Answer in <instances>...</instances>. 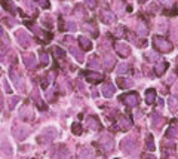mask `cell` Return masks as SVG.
<instances>
[{
    "instance_id": "54",
    "label": "cell",
    "mask_w": 178,
    "mask_h": 159,
    "mask_svg": "<svg viewBox=\"0 0 178 159\" xmlns=\"http://www.w3.org/2000/svg\"><path fill=\"white\" fill-rule=\"evenodd\" d=\"M174 91H177V92H178V83H177V85L174 86Z\"/></svg>"
},
{
    "instance_id": "1",
    "label": "cell",
    "mask_w": 178,
    "mask_h": 159,
    "mask_svg": "<svg viewBox=\"0 0 178 159\" xmlns=\"http://www.w3.org/2000/svg\"><path fill=\"white\" fill-rule=\"evenodd\" d=\"M57 135H58V131L54 126H48V128H44L40 132V135H39V143L40 144H48V143L54 141V138H57Z\"/></svg>"
},
{
    "instance_id": "3",
    "label": "cell",
    "mask_w": 178,
    "mask_h": 159,
    "mask_svg": "<svg viewBox=\"0 0 178 159\" xmlns=\"http://www.w3.org/2000/svg\"><path fill=\"white\" fill-rule=\"evenodd\" d=\"M153 45L156 49H159L160 52H169L172 49V43H169L166 39L160 37V36H154L153 37Z\"/></svg>"
},
{
    "instance_id": "26",
    "label": "cell",
    "mask_w": 178,
    "mask_h": 159,
    "mask_svg": "<svg viewBox=\"0 0 178 159\" xmlns=\"http://www.w3.org/2000/svg\"><path fill=\"white\" fill-rule=\"evenodd\" d=\"M129 72V65L128 64H119V67H117V69H116V73L117 75H126Z\"/></svg>"
},
{
    "instance_id": "50",
    "label": "cell",
    "mask_w": 178,
    "mask_h": 159,
    "mask_svg": "<svg viewBox=\"0 0 178 159\" xmlns=\"http://www.w3.org/2000/svg\"><path fill=\"white\" fill-rule=\"evenodd\" d=\"M160 3H163L165 6H172V0H160Z\"/></svg>"
},
{
    "instance_id": "40",
    "label": "cell",
    "mask_w": 178,
    "mask_h": 159,
    "mask_svg": "<svg viewBox=\"0 0 178 159\" xmlns=\"http://www.w3.org/2000/svg\"><path fill=\"white\" fill-rule=\"evenodd\" d=\"M3 89L6 91L8 94H11V92H12V89H11V85L8 83V80H6V79H3Z\"/></svg>"
},
{
    "instance_id": "9",
    "label": "cell",
    "mask_w": 178,
    "mask_h": 159,
    "mask_svg": "<svg viewBox=\"0 0 178 159\" xmlns=\"http://www.w3.org/2000/svg\"><path fill=\"white\" fill-rule=\"evenodd\" d=\"M19 118L22 119V121H31L33 119V110H31V107L30 106H22L21 109H19Z\"/></svg>"
},
{
    "instance_id": "44",
    "label": "cell",
    "mask_w": 178,
    "mask_h": 159,
    "mask_svg": "<svg viewBox=\"0 0 178 159\" xmlns=\"http://www.w3.org/2000/svg\"><path fill=\"white\" fill-rule=\"evenodd\" d=\"M67 28L71 30V31H74V30H76V24H74L73 21H69V22H67Z\"/></svg>"
},
{
    "instance_id": "22",
    "label": "cell",
    "mask_w": 178,
    "mask_h": 159,
    "mask_svg": "<svg viewBox=\"0 0 178 159\" xmlns=\"http://www.w3.org/2000/svg\"><path fill=\"white\" fill-rule=\"evenodd\" d=\"M119 126L122 128V129H129L131 128V121L128 119V116H120L119 118Z\"/></svg>"
},
{
    "instance_id": "8",
    "label": "cell",
    "mask_w": 178,
    "mask_h": 159,
    "mask_svg": "<svg viewBox=\"0 0 178 159\" xmlns=\"http://www.w3.org/2000/svg\"><path fill=\"white\" fill-rule=\"evenodd\" d=\"M114 49H116V52H117L120 57H123V58H126V57H129V55H131V48L128 46V43L119 42V43H116Z\"/></svg>"
},
{
    "instance_id": "20",
    "label": "cell",
    "mask_w": 178,
    "mask_h": 159,
    "mask_svg": "<svg viewBox=\"0 0 178 159\" xmlns=\"http://www.w3.org/2000/svg\"><path fill=\"white\" fill-rule=\"evenodd\" d=\"M95 153L92 150V147H83L80 152H79V158H92Z\"/></svg>"
},
{
    "instance_id": "37",
    "label": "cell",
    "mask_w": 178,
    "mask_h": 159,
    "mask_svg": "<svg viewBox=\"0 0 178 159\" xmlns=\"http://www.w3.org/2000/svg\"><path fill=\"white\" fill-rule=\"evenodd\" d=\"M71 131H73V134H82V126H80V124H73Z\"/></svg>"
},
{
    "instance_id": "48",
    "label": "cell",
    "mask_w": 178,
    "mask_h": 159,
    "mask_svg": "<svg viewBox=\"0 0 178 159\" xmlns=\"http://www.w3.org/2000/svg\"><path fill=\"white\" fill-rule=\"evenodd\" d=\"M54 51H55V52L58 54V57H64V54H65V52H64L62 49H59L58 46H55V48H54Z\"/></svg>"
},
{
    "instance_id": "27",
    "label": "cell",
    "mask_w": 178,
    "mask_h": 159,
    "mask_svg": "<svg viewBox=\"0 0 178 159\" xmlns=\"http://www.w3.org/2000/svg\"><path fill=\"white\" fill-rule=\"evenodd\" d=\"M137 33H138L140 36H144V34L147 33V27L143 24V22H138V24H137Z\"/></svg>"
},
{
    "instance_id": "32",
    "label": "cell",
    "mask_w": 178,
    "mask_h": 159,
    "mask_svg": "<svg viewBox=\"0 0 178 159\" xmlns=\"http://www.w3.org/2000/svg\"><path fill=\"white\" fill-rule=\"evenodd\" d=\"M89 67H92V69H98L100 67V62H98L97 57H91V60H89Z\"/></svg>"
},
{
    "instance_id": "21",
    "label": "cell",
    "mask_w": 178,
    "mask_h": 159,
    "mask_svg": "<svg viewBox=\"0 0 178 159\" xmlns=\"http://www.w3.org/2000/svg\"><path fill=\"white\" fill-rule=\"evenodd\" d=\"M166 67H168L166 62H158V64H156V67H154L156 75H158V76H162V75L166 72Z\"/></svg>"
},
{
    "instance_id": "11",
    "label": "cell",
    "mask_w": 178,
    "mask_h": 159,
    "mask_svg": "<svg viewBox=\"0 0 178 159\" xmlns=\"http://www.w3.org/2000/svg\"><path fill=\"white\" fill-rule=\"evenodd\" d=\"M100 143L102 144V147H104L107 152H111V150H113V147H114V141H113V138L108 137V135H102L101 140H100Z\"/></svg>"
},
{
    "instance_id": "39",
    "label": "cell",
    "mask_w": 178,
    "mask_h": 159,
    "mask_svg": "<svg viewBox=\"0 0 178 159\" xmlns=\"http://www.w3.org/2000/svg\"><path fill=\"white\" fill-rule=\"evenodd\" d=\"M37 3H39V6L43 8V9H48V8H49V0H37Z\"/></svg>"
},
{
    "instance_id": "18",
    "label": "cell",
    "mask_w": 178,
    "mask_h": 159,
    "mask_svg": "<svg viewBox=\"0 0 178 159\" xmlns=\"http://www.w3.org/2000/svg\"><path fill=\"white\" fill-rule=\"evenodd\" d=\"M86 125L91 128V129H94V131H97V129L100 128V122H98L95 118H92V116L86 118Z\"/></svg>"
},
{
    "instance_id": "17",
    "label": "cell",
    "mask_w": 178,
    "mask_h": 159,
    "mask_svg": "<svg viewBox=\"0 0 178 159\" xmlns=\"http://www.w3.org/2000/svg\"><path fill=\"white\" fill-rule=\"evenodd\" d=\"M79 42H80V46H82L85 51H89V49H92V42L89 40L88 37H85V36H80V37H79Z\"/></svg>"
},
{
    "instance_id": "49",
    "label": "cell",
    "mask_w": 178,
    "mask_h": 159,
    "mask_svg": "<svg viewBox=\"0 0 178 159\" xmlns=\"http://www.w3.org/2000/svg\"><path fill=\"white\" fill-rule=\"evenodd\" d=\"M37 103H39V109H42V110H46V109H48V106H46V104H44L43 101H40V100H39Z\"/></svg>"
},
{
    "instance_id": "53",
    "label": "cell",
    "mask_w": 178,
    "mask_h": 159,
    "mask_svg": "<svg viewBox=\"0 0 178 159\" xmlns=\"http://www.w3.org/2000/svg\"><path fill=\"white\" fill-rule=\"evenodd\" d=\"M3 109V98H2V94H0V110Z\"/></svg>"
},
{
    "instance_id": "7",
    "label": "cell",
    "mask_w": 178,
    "mask_h": 159,
    "mask_svg": "<svg viewBox=\"0 0 178 159\" xmlns=\"http://www.w3.org/2000/svg\"><path fill=\"white\" fill-rule=\"evenodd\" d=\"M51 155L55 158H67V156H70V152L64 144H58V146H54Z\"/></svg>"
},
{
    "instance_id": "29",
    "label": "cell",
    "mask_w": 178,
    "mask_h": 159,
    "mask_svg": "<svg viewBox=\"0 0 178 159\" xmlns=\"http://www.w3.org/2000/svg\"><path fill=\"white\" fill-rule=\"evenodd\" d=\"M146 144L148 147V150H154V143H153V135L148 134L147 135V138H146Z\"/></svg>"
},
{
    "instance_id": "12",
    "label": "cell",
    "mask_w": 178,
    "mask_h": 159,
    "mask_svg": "<svg viewBox=\"0 0 178 159\" xmlns=\"http://www.w3.org/2000/svg\"><path fill=\"white\" fill-rule=\"evenodd\" d=\"M85 76H86V79L91 83H98V82L102 80V75L98 73V72H86Z\"/></svg>"
},
{
    "instance_id": "46",
    "label": "cell",
    "mask_w": 178,
    "mask_h": 159,
    "mask_svg": "<svg viewBox=\"0 0 178 159\" xmlns=\"http://www.w3.org/2000/svg\"><path fill=\"white\" fill-rule=\"evenodd\" d=\"M147 58H148V60H158L159 57L156 55L154 52H151V51H150V52H147Z\"/></svg>"
},
{
    "instance_id": "30",
    "label": "cell",
    "mask_w": 178,
    "mask_h": 159,
    "mask_svg": "<svg viewBox=\"0 0 178 159\" xmlns=\"http://www.w3.org/2000/svg\"><path fill=\"white\" fill-rule=\"evenodd\" d=\"M168 103H169V107H171V110H174V109H177V104H178V98H177L175 95H174V97H169Z\"/></svg>"
},
{
    "instance_id": "38",
    "label": "cell",
    "mask_w": 178,
    "mask_h": 159,
    "mask_svg": "<svg viewBox=\"0 0 178 159\" xmlns=\"http://www.w3.org/2000/svg\"><path fill=\"white\" fill-rule=\"evenodd\" d=\"M19 101V98L18 97H12L8 103H9V109H15V106H16V103Z\"/></svg>"
},
{
    "instance_id": "10",
    "label": "cell",
    "mask_w": 178,
    "mask_h": 159,
    "mask_svg": "<svg viewBox=\"0 0 178 159\" xmlns=\"http://www.w3.org/2000/svg\"><path fill=\"white\" fill-rule=\"evenodd\" d=\"M122 100L129 106V107H134V106H138V95L137 94H134V92H131V94H126V95H122Z\"/></svg>"
},
{
    "instance_id": "19",
    "label": "cell",
    "mask_w": 178,
    "mask_h": 159,
    "mask_svg": "<svg viewBox=\"0 0 178 159\" xmlns=\"http://www.w3.org/2000/svg\"><path fill=\"white\" fill-rule=\"evenodd\" d=\"M70 52L73 54V57H74L79 62L83 61V54H82V51H80L77 46H70Z\"/></svg>"
},
{
    "instance_id": "43",
    "label": "cell",
    "mask_w": 178,
    "mask_h": 159,
    "mask_svg": "<svg viewBox=\"0 0 178 159\" xmlns=\"http://www.w3.org/2000/svg\"><path fill=\"white\" fill-rule=\"evenodd\" d=\"M0 37H2L6 43H9V39H8V36L5 34V31H3V28H2V26H0Z\"/></svg>"
},
{
    "instance_id": "24",
    "label": "cell",
    "mask_w": 178,
    "mask_h": 159,
    "mask_svg": "<svg viewBox=\"0 0 178 159\" xmlns=\"http://www.w3.org/2000/svg\"><path fill=\"white\" fill-rule=\"evenodd\" d=\"M0 3H2V5L5 6V9H8L11 13H15V12H16V11H15L13 3H12V2H9V0H0Z\"/></svg>"
},
{
    "instance_id": "28",
    "label": "cell",
    "mask_w": 178,
    "mask_h": 159,
    "mask_svg": "<svg viewBox=\"0 0 178 159\" xmlns=\"http://www.w3.org/2000/svg\"><path fill=\"white\" fill-rule=\"evenodd\" d=\"M33 30H34V31H36L40 37H43V39H49V37H51V34H46V33H44L40 27H36V26H34V27H33Z\"/></svg>"
},
{
    "instance_id": "15",
    "label": "cell",
    "mask_w": 178,
    "mask_h": 159,
    "mask_svg": "<svg viewBox=\"0 0 178 159\" xmlns=\"http://www.w3.org/2000/svg\"><path fill=\"white\" fill-rule=\"evenodd\" d=\"M24 64L28 67V69H34L36 67V64H37V60H36V57L33 55V54H27V55H24Z\"/></svg>"
},
{
    "instance_id": "45",
    "label": "cell",
    "mask_w": 178,
    "mask_h": 159,
    "mask_svg": "<svg viewBox=\"0 0 178 159\" xmlns=\"http://www.w3.org/2000/svg\"><path fill=\"white\" fill-rule=\"evenodd\" d=\"M85 3H86L89 8H91V9H92V8H95V5H97L95 0H85Z\"/></svg>"
},
{
    "instance_id": "36",
    "label": "cell",
    "mask_w": 178,
    "mask_h": 159,
    "mask_svg": "<svg viewBox=\"0 0 178 159\" xmlns=\"http://www.w3.org/2000/svg\"><path fill=\"white\" fill-rule=\"evenodd\" d=\"M113 36L117 37V39L122 37V36H123V27H116V30L113 31Z\"/></svg>"
},
{
    "instance_id": "47",
    "label": "cell",
    "mask_w": 178,
    "mask_h": 159,
    "mask_svg": "<svg viewBox=\"0 0 178 159\" xmlns=\"http://www.w3.org/2000/svg\"><path fill=\"white\" fill-rule=\"evenodd\" d=\"M159 30L163 33V31H166V21H162V24L159 22Z\"/></svg>"
},
{
    "instance_id": "14",
    "label": "cell",
    "mask_w": 178,
    "mask_h": 159,
    "mask_svg": "<svg viewBox=\"0 0 178 159\" xmlns=\"http://www.w3.org/2000/svg\"><path fill=\"white\" fill-rule=\"evenodd\" d=\"M101 19L105 24H111V22H114V13L110 12L108 9H102L101 11Z\"/></svg>"
},
{
    "instance_id": "4",
    "label": "cell",
    "mask_w": 178,
    "mask_h": 159,
    "mask_svg": "<svg viewBox=\"0 0 178 159\" xmlns=\"http://www.w3.org/2000/svg\"><path fill=\"white\" fill-rule=\"evenodd\" d=\"M15 37H16L18 43L21 45L22 48H28L31 45V37L24 28H18V31L15 33Z\"/></svg>"
},
{
    "instance_id": "42",
    "label": "cell",
    "mask_w": 178,
    "mask_h": 159,
    "mask_svg": "<svg viewBox=\"0 0 178 159\" xmlns=\"http://www.w3.org/2000/svg\"><path fill=\"white\" fill-rule=\"evenodd\" d=\"M175 134H177V129H175V126H171L169 129H168V137H171V135H172V137H175Z\"/></svg>"
},
{
    "instance_id": "23",
    "label": "cell",
    "mask_w": 178,
    "mask_h": 159,
    "mask_svg": "<svg viewBox=\"0 0 178 159\" xmlns=\"http://www.w3.org/2000/svg\"><path fill=\"white\" fill-rule=\"evenodd\" d=\"M156 101V92H154V89H148L147 92H146V103L147 104H153Z\"/></svg>"
},
{
    "instance_id": "41",
    "label": "cell",
    "mask_w": 178,
    "mask_h": 159,
    "mask_svg": "<svg viewBox=\"0 0 178 159\" xmlns=\"http://www.w3.org/2000/svg\"><path fill=\"white\" fill-rule=\"evenodd\" d=\"M83 28H85V30H91V31H92V34H94V36H97V31H95V28H94L91 24H85V26H83Z\"/></svg>"
},
{
    "instance_id": "55",
    "label": "cell",
    "mask_w": 178,
    "mask_h": 159,
    "mask_svg": "<svg viewBox=\"0 0 178 159\" xmlns=\"http://www.w3.org/2000/svg\"><path fill=\"white\" fill-rule=\"evenodd\" d=\"M138 2H140V3H144V2H147V0H138Z\"/></svg>"
},
{
    "instance_id": "35",
    "label": "cell",
    "mask_w": 178,
    "mask_h": 159,
    "mask_svg": "<svg viewBox=\"0 0 178 159\" xmlns=\"http://www.w3.org/2000/svg\"><path fill=\"white\" fill-rule=\"evenodd\" d=\"M74 13H76V16H79V18H83V15H85V11H83V8H82V6H76V9H74Z\"/></svg>"
},
{
    "instance_id": "34",
    "label": "cell",
    "mask_w": 178,
    "mask_h": 159,
    "mask_svg": "<svg viewBox=\"0 0 178 159\" xmlns=\"http://www.w3.org/2000/svg\"><path fill=\"white\" fill-rule=\"evenodd\" d=\"M40 62H42V65H48L49 64V55L48 54H42L40 55Z\"/></svg>"
},
{
    "instance_id": "5",
    "label": "cell",
    "mask_w": 178,
    "mask_h": 159,
    "mask_svg": "<svg viewBox=\"0 0 178 159\" xmlns=\"http://www.w3.org/2000/svg\"><path fill=\"white\" fill-rule=\"evenodd\" d=\"M31 132V129L28 126H13L12 129V134L16 137V140H24L27 138V135Z\"/></svg>"
},
{
    "instance_id": "51",
    "label": "cell",
    "mask_w": 178,
    "mask_h": 159,
    "mask_svg": "<svg viewBox=\"0 0 178 159\" xmlns=\"http://www.w3.org/2000/svg\"><path fill=\"white\" fill-rule=\"evenodd\" d=\"M5 60H6V58H5V54H3V51H2V49H0V61L5 62Z\"/></svg>"
},
{
    "instance_id": "52",
    "label": "cell",
    "mask_w": 178,
    "mask_h": 159,
    "mask_svg": "<svg viewBox=\"0 0 178 159\" xmlns=\"http://www.w3.org/2000/svg\"><path fill=\"white\" fill-rule=\"evenodd\" d=\"M174 79H175V76H174V75H171V76L168 77V82H169V83H172V82H174Z\"/></svg>"
},
{
    "instance_id": "31",
    "label": "cell",
    "mask_w": 178,
    "mask_h": 159,
    "mask_svg": "<svg viewBox=\"0 0 178 159\" xmlns=\"http://www.w3.org/2000/svg\"><path fill=\"white\" fill-rule=\"evenodd\" d=\"M151 118H153V126H154V128H158V126L162 124V121H163L162 118H159L158 115H156V113H154V115H153Z\"/></svg>"
},
{
    "instance_id": "6",
    "label": "cell",
    "mask_w": 178,
    "mask_h": 159,
    "mask_svg": "<svg viewBox=\"0 0 178 159\" xmlns=\"http://www.w3.org/2000/svg\"><path fill=\"white\" fill-rule=\"evenodd\" d=\"M9 76H11V79H12V82H13V85H15V88H18V91H24L25 89V85H24V80H22V77L13 70V69H11L9 70Z\"/></svg>"
},
{
    "instance_id": "13",
    "label": "cell",
    "mask_w": 178,
    "mask_h": 159,
    "mask_svg": "<svg viewBox=\"0 0 178 159\" xmlns=\"http://www.w3.org/2000/svg\"><path fill=\"white\" fill-rule=\"evenodd\" d=\"M114 91H116V89H114V86L111 85V83H104V85H101V92H102V95L107 97V98L113 97Z\"/></svg>"
},
{
    "instance_id": "25",
    "label": "cell",
    "mask_w": 178,
    "mask_h": 159,
    "mask_svg": "<svg viewBox=\"0 0 178 159\" xmlns=\"http://www.w3.org/2000/svg\"><path fill=\"white\" fill-rule=\"evenodd\" d=\"M2 155L3 156H12V147L9 143H3L2 144Z\"/></svg>"
},
{
    "instance_id": "16",
    "label": "cell",
    "mask_w": 178,
    "mask_h": 159,
    "mask_svg": "<svg viewBox=\"0 0 178 159\" xmlns=\"http://www.w3.org/2000/svg\"><path fill=\"white\" fill-rule=\"evenodd\" d=\"M102 61H104V67H105V69H113V65L116 64V58L113 55H110V54H105L104 58H102Z\"/></svg>"
},
{
    "instance_id": "33",
    "label": "cell",
    "mask_w": 178,
    "mask_h": 159,
    "mask_svg": "<svg viewBox=\"0 0 178 159\" xmlns=\"http://www.w3.org/2000/svg\"><path fill=\"white\" fill-rule=\"evenodd\" d=\"M119 85H120V88H129L131 85H132V80H129V79H119Z\"/></svg>"
},
{
    "instance_id": "2",
    "label": "cell",
    "mask_w": 178,
    "mask_h": 159,
    "mask_svg": "<svg viewBox=\"0 0 178 159\" xmlns=\"http://www.w3.org/2000/svg\"><path fill=\"white\" fill-rule=\"evenodd\" d=\"M120 147H122V152L126 153V155H135V152L138 150V144H137V141L134 140L132 137L125 138V140L122 141Z\"/></svg>"
}]
</instances>
